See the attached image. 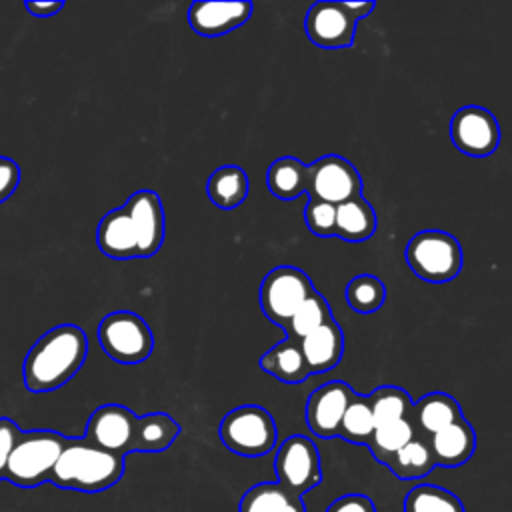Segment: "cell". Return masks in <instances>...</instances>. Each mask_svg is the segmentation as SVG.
Instances as JSON below:
<instances>
[{
	"label": "cell",
	"mask_w": 512,
	"mask_h": 512,
	"mask_svg": "<svg viewBox=\"0 0 512 512\" xmlns=\"http://www.w3.org/2000/svg\"><path fill=\"white\" fill-rule=\"evenodd\" d=\"M88 338L80 326L60 324L44 332L22 364L24 386L30 392H52L64 386L84 364Z\"/></svg>",
	"instance_id": "obj_1"
},
{
	"label": "cell",
	"mask_w": 512,
	"mask_h": 512,
	"mask_svg": "<svg viewBox=\"0 0 512 512\" xmlns=\"http://www.w3.org/2000/svg\"><path fill=\"white\" fill-rule=\"evenodd\" d=\"M124 474V456L102 450L84 438H68L50 482L62 490L104 492Z\"/></svg>",
	"instance_id": "obj_2"
},
{
	"label": "cell",
	"mask_w": 512,
	"mask_h": 512,
	"mask_svg": "<svg viewBox=\"0 0 512 512\" xmlns=\"http://www.w3.org/2000/svg\"><path fill=\"white\" fill-rule=\"evenodd\" d=\"M68 442V436L54 430H22L8 458L2 480L20 488H36L50 482L52 470Z\"/></svg>",
	"instance_id": "obj_3"
},
{
	"label": "cell",
	"mask_w": 512,
	"mask_h": 512,
	"mask_svg": "<svg viewBox=\"0 0 512 512\" xmlns=\"http://www.w3.org/2000/svg\"><path fill=\"white\" fill-rule=\"evenodd\" d=\"M410 270L434 284L454 280L464 264L460 242L444 230H420L416 232L404 250Z\"/></svg>",
	"instance_id": "obj_4"
},
{
	"label": "cell",
	"mask_w": 512,
	"mask_h": 512,
	"mask_svg": "<svg viewBox=\"0 0 512 512\" xmlns=\"http://www.w3.org/2000/svg\"><path fill=\"white\" fill-rule=\"evenodd\" d=\"M218 436L230 452L244 458H258L276 446L278 430L272 414L266 408L244 404L230 410L222 418Z\"/></svg>",
	"instance_id": "obj_5"
},
{
	"label": "cell",
	"mask_w": 512,
	"mask_h": 512,
	"mask_svg": "<svg viewBox=\"0 0 512 512\" xmlns=\"http://www.w3.org/2000/svg\"><path fill=\"white\" fill-rule=\"evenodd\" d=\"M98 342L106 356L120 364L144 362L154 348V336L142 316L118 310L100 320Z\"/></svg>",
	"instance_id": "obj_6"
},
{
	"label": "cell",
	"mask_w": 512,
	"mask_h": 512,
	"mask_svg": "<svg viewBox=\"0 0 512 512\" xmlns=\"http://www.w3.org/2000/svg\"><path fill=\"white\" fill-rule=\"evenodd\" d=\"M314 290L316 288L304 270L296 266H276L264 276L260 284L258 302L264 316L272 324L286 330L298 306Z\"/></svg>",
	"instance_id": "obj_7"
},
{
	"label": "cell",
	"mask_w": 512,
	"mask_h": 512,
	"mask_svg": "<svg viewBox=\"0 0 512 512\" xmlns=\"http://www.w3.org/2000/svg\"><path fill=\"white\" fill-rule=\"evenodd\" d=\"M274 472L278 484L302 498L322 482L318 446L308 436H288L276 450Z\"/></svg>",
	"instance_id": "obj_8"
},
{
	"label": "cell",
	"mask_w": 512,
	"mask_h": 512,
	"mask_svg": "<svg viewBox=\"0 0 512 512\" xmlns=\"http://www.w3.org/2000/svg\"><path fill=\"white\" fill-rule=\"evenodd\" d=\"M362 194V176L350 160L338 154H326L308 164L306 196H314L332 206Z\"/></svg>",
	"instance_id": "obj_9"
},
{
	"label": "cell",
	"mask_w": 512,
	"mask_h": 512,
	"mask_svg": "<svg viewBox=\"0 0 512 512\" xmlns=\"http://www.w3.org/2000/svg\"><path fill=\"white\" fill-rule=\"evenodd\" d=\"M450 140L462 154L486 158L500 144V124L482 106H462L450 118Z\"/></svg>",
	"instance_id": "obj_10"
},
{
	"label": "cell",
	"mask_w": 512,
	"mask_h": 512,
	"mask_svg": "<svg viewBox=\"0 0 512 512\" xmlns=\"http://www.w3.org/2000/svg\"><path fill=\"white\" fill-rule=\"evenodd\" d=\"M356 16L346 2L320 0L314 2L304 20L306 36L312 44L324 50H342L352 46L356 34Z\"/></svg>",
	"instance_id": "obj_11"
},
{
	"label": "cell",
	"mask_w": 512,
	"mask_h": 512,
	"mask_svg": "<svg viewBox=\"0 0 512 512\" xmlns=\"http://www.w3.org/2000/svg\"><path fill=\"white\" fill-rule=\"evenodd\" d=\"M136 418L138 416L126 406L104 404L90 414L82 438L102 450L126 456L132 452Z\"/></svg>",
	"instance_id": "obj_12"
},
{
	"label": "cell",
	"mask_w": 512,
	"mask_h": 512,
	"mask_svg": "<svg viewBox=\"0 0 512 512\" xmlns=\"http://www.w3.org/2000/svg\"><path fill=\"white\" fill-rule=\"evenodd\" d=\"M356 392L344 380H330L318 386L306 402V426L318 438H336L342 416Z\"/></svg>",
	"instance_id": "obj_13"
},
{
	"label": "cell",
	"mask_w": 512,
	"mask_h": 512,
	"mask_svg": "<svg viewBox=\"0 0 512 512\" xmlns=\"http://www.w3.org/2000/svg\"><path fill=\"white\" fill-rule=\"evenodd\" d=\"M122 208L136 234L138 258L154 256L164 242V208L160 196L152 190H138Z\"/></svg>",
	"instance_id": "obj_14"
},
{
	"label": "cell",
	"mask_w": 512,
	"mask_h": 512,
	"mask_svg": "<svg viewBox=\"0 0 512 512\" xmlns=\"http://www.w3.org/2000/svg\"><path fill=\"white\" fill-rule=\"evenodd\" d=\"M252 16V2H194L188 8V24L206 38H216L242 26Z\"/></svg>",
	"instance_id": "obj_15"
},
{
	"label": "cell",
	"mask_w": 512,
	"mask_h": 512,
	"mask_svg": "<svg viewBox=\"0 0 512 512\" xmlns=\"http://www.w3.org/2000/svg\"><path fill=\"white\" fill-rule=\"evenodd\" d=\"M436 466L456 468L466 464L476 450V432L472 424L462 416L454 424L442 428L428 438Z\"/></svg>",
	"instance_id": "obj_16"
},
{
	"label": "cell",
	"mask_w": 512,
	"mask_h": 512,
	"mask_svg": "<svg viewBox=\"0 0 512 512\" xmlns=\"http://www.w3.org/2000/svg\"><path fill=\"white\" fill-rule=\"evenodd\" d=\"M310 374H324L340 362L344 354V334L336 320L326 322L318 330L298 340Z\"/></svg>",
	"instance_id": "obj_17"
},
{
	"label": "cell",
	"mask_w": 512,
	"mask_h": 512,
	"mask_svg": "<svg viewBox=\"0 0 512 512\" xmlns=\"http://www.w3.org/2000/svg\"><path fill=\"white\" fill-rule=\"evenodd\" d=\"M462 418V408L458 400L446 392H430L422 396L412 406L410 422L416 430V436L428 440L432 434L440 432L442 428L454 424Z\"/></svg>",
	"instance_id": "obj_18"
},
{
	"label": "cell",
	"mask_w": 512,
	"mask_h": 512,
	"mask_svg": "<svg viewBox=\"0 0 512 512\" xmlns=\"http://www.w3.org/2000/svg\"><path fill=\"white\" fill-rule=\"evenodd\" d=\"M96 244L108 258L114 260H128L138 258L136 250V234L132 222L124 208H116L108 212L96 230Z\"/></svg>",
	"instance_id": "obj_19"
},
{
	"label": "cell",
	"mask_w": 512,
	"mask_h": 512,
	"mask_svg": "<svg viewBox=\"0 0 512 512\" xmlns=\"http://www.w3.org/2000/svg\"><path fill=\"white\" fill-rule=\"evenodd\" d=\"M258 366L284 384H300L310 376L300 344L294 338H284L274 344L266 354L260 356Z\"/></svg>",
	"instance_id": "obj_20"
},
{
	"label": "cell",
	"mask_w": 512,
	"mask_h": 512,
	"mask_svg": "<svg viewBox=\"0 0 512 512\" xmlns=\"http://www.w3.org/2000/svg\"><path fill=\"white\" fill-rule=\"evenodd\" d=\"M250 190V180L244 168L240 166H220L216 168L208 182H206V194L210 202L220 210H234L238 208Z\"/></svg>",
	"instance_id": "obj_21"
},
{
	"label": "cell",
	"mask_w": 512,
	"mask_h": 512,
	"mask_svg": "<svg viewBox=\"0 0 512 512\" xmlns=\"http://www.w3.org/2000/svg\"><path fill=\"white\" fill-rule=\"evenodd\" d=\"M378 220L370 202L360 194L336 206V236L346 242H364L376 232Z\"/></svg>",
	"instance_id": "obj_22"
},
{
	"label": "cell",
	"mask_w": 512,
	"mask_h": 512,
	"mask_svg": "<svg viewBox=\"0 0 512 512\" xmlns=\"http://www.w3.org/2000/svg\"><path fill=\"white\" fill-rule=\"evenodd\" d=\"M238 512H306L302 498L278 482H260L248 488L238 504Z\"/></svg>",
	"instance_id": "obj_23"
},
{
	"label": "cell",
	"mask_w": 512,
	"mask_h": 512,
	"mask_svg": "<svg viewBox=\"0 0 512 512\" xmlns=\"http://www.w3.org/2000/svg\"><path fill=\"white\" fill-rule=\"evenodd\" d=\"M180 434V424L166 412H150L136 418L132 452H162Z\"/></svg>",
	"instance_id": "obj_24"
},
{
	"label": "cell",
	"mask_w": 512,
	"mask_h": 512,
	"mask_svg": "<svg viewBox=\"0 0 512 512\" xmlns=\"http://www.w3.org/2000/svg\"><path fill=\"white\" fill-rule=\"evenodd\" d=\"M268 190L280 200H294L306 194L308 166L294 156L276 158L266 172Z\"/></svg>",
	"instance_id": "obj_25"
},
{
	"label": "cell",
	"mask_w": 512,
	"mask_h": 512,
	"mask_svg": "<svg viewBox=\"0 0 512 512\" xmlns=\"http://www.w3.org/2000/svg\"><path fill=\"white\" fill-rule=\"evenodd\" d=\"M436 462L428 440L414 436L404 448H400L388 462L390 472L400 480H418L434 470Z\"/></svg>",
	"instance_id": "obj_26"
},
{
	"label": "cell",
	"mask_w": 512,
	"mask_h": 512,
	"mask_svg": "<svg viewBox=\"0 0 512 512\" xmlns=\"http://www.w3.org/2000/svg\"><path fill=\"white\" fill-rule=\"evenodd\" d=\"M368 402L372 408L376 428L396 420H408L414 406L410 394L398 386H380L372 390L368 394Z\"/></svg>",
	"instance_id": "obj_27"
},
{
	"label": "cell",
	"mask_w": 512,
	"mask_h": 512,
	"mask_svg": "<svg viewBox=\"0 0 512 512\" xmlns=\"http://www.w3.org/2000/svg\"><path fill=\"white\" fill-rule=\"evenodd\" d=\"M402 512H466L462 500L436 484H416L404 498Z\"/></svg>",
	"instance_id": "obj_28"
},
{
	"label": "cell",
	"mask_w": 512,
	"mask_h": 512,
	"mask_svg": "<svg viewBox=\"0 0 512 512\" xmlns=\"http://www.w3.org/2000/svg\"><path fill=\"white\" fill-rule=\"evenodd\" d=\"M376 430L372 408L368 396L354 394L338 428V436L350 444H364L368 446L372 434Z\"/></svg>",
	"instance_id": "obj_29"
},
{
	"label": "cell",
	"mask_w": 512,
	"mask_h": 512,
	"mask_svg": "<svg viewBox=\"0 0 512 512\" xmlns=\"http://www.w3.org/2000/svg\"><path fill=\"white\" fill-rule=\"evenodd\" d=\"M334 320L332 318V310L330 304L326 302V298L314 290L294 312V316L290 318L288 326H286V338H294L300 340L304 336H308L310 332L318 330L320 326H324L326 322Z\"/></svg>",
	"instance_id": "obj_30"
},
{
	"label": "cell",
	"mask_w": 512,
	"mask_h": 512,
	"mask_svg": "<svg viewBox=\"0 0 512 512\" xmlns=\"http://www.w3.org/2000/svg\"><path fill=\"white\" fill-rule=\"evenodd\" d=\"M416 436V430L408 420H396L384 426H378L368 442V450L374 456V460H378L380 464L388 466V462L392 460V456L404 448L412 438Z\"/></svg>",
	"instance_id": "obj_31"
},
{
	"label": "cell",
	"mask_w": 512,
	"mask_h": 512,
	"mask_svg": "<svg viewBox=\"0 0 512 512\" xmlns=\"http://www.w3.org/2000/svg\"><path fill=\"white\" fill-rule=\"evenodd\" d=\"M344 296L354 312L372 314L382 308L386 300V286L374 274H358L346 284Z\"/></svg>",
	"instance_id": "obj_32"
},
{
	"label": "cell",
	"mask_w": 512,
	"mask_h": 512,
	"mask_svg": "<svg viewBox=\"0 0 512 512\" xmlns=\"http://www.w3.org/2000/svg\"><path fill=\"white\" fill-rule=\"evenodd\" d=\"M304 222L306 228L320 238L336 236V206L314 196H308L304 208Z\"/></svg>",
	"instance_id": "obj_33"
},
{
	"label": "cell",
	"mask_w": 512,
	"mask_h": 512,
	"mask_svg": "<svg viewBox=\"0 0 512 512\" xmlns=\"http://www.w3.org/2000/svg\"><path fill=\"white\" fill-rule=\"evenodd\" d=\"M20 428L14 420L10 418H0V480H2V474L6 470V464H8V458L16 446V440L20 436Z\"/></svg>",
	"instance_id": "obj_34"
},
{
	"label": "cell",
	"mask_w": 512,
	"mask_h": 512,
	"mask_svg": "<svg viewBox=\"0 0 512 512\" xmlns=\"http://www.w3.org/2000/svg\"><path fill=\"white\" fill-rule=\"evenodd\" d=\"M20 184V166L6 156H0V204L8 200Z\"/></svg>",
	"instance_id": "obj_35"
},
{
	"label": "cell",
	"mask_w": 512,
	"mask_h": 512,
	"mask_svg": "<svg viewBox=\"0 0 512 512\" xmlns=\"http://www.w3.org/2000/svg\"><path fill=\"white\" fill-rule=\"evenodd\" d=\"M326 512H376V506L366 494H344L336 498Z\"/></svg>",
	"instance_id": "obj_36"
},
{
	"label": "cell",
	"mask_w": 512,
	"mask_h": 512,
	"mask_svg": "<svg viewBox=\"0 0 512 512\" xmlns=\"http://www.w3.org/2000/svg\"><path fill=\"white\" fill-rule=\"evenodd\" d=\"M62 8H64V2H54V0H48V2H36V0L32 2V0H28L26 2V10L32 16H36V18H50V16H54Z\"/></svg>",
	"instance_id": "obj_37"
},
{
	"label": "cell",
	"mask_w": 512,
	"mask_h": 512,
	"mask_svg": "<svg viewBox=\"0 0 512 512\" xmlns=\"http://www.w3.org/2000/svg\"><path fill=\"white\" fill-rule=\"evenodd\" d=\"M346 6L356 16V20L366 18L374 10V2H346Z\"/></svg>",
	"instance_id": "obj_38"
}]
</instances>
